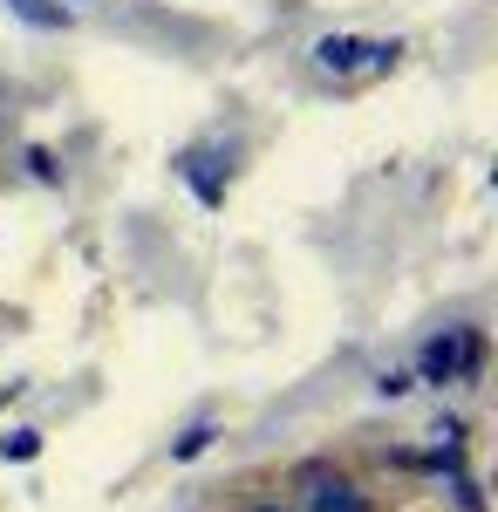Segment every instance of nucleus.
I'll return each mask as SVG.
<instances>
[{
  "instance_id": "1",
  "label": "nucleus",
  "mask_w": 498,
  "mask_h": 512,
  "mask_svg": "<svg viewBox=\"0 0 498 512\" xmlns=\"http://www.w3.org/2000/svg\"><path fill=\"white\" fill-rule=\"evenodd\" d=\"M423 383H478L485 376V328H444V335H430L417 355Z\"/></svg>"
},
{
  "instance_id": "2",
  "label": "nucleus",
  "mask_w": 498,
  "mask_h": 512,
  "mask_svg": "<svg viewBox=\"0 0 498 512\" xmlns=\"http://www.w3.org/2000/svg\"><path fill=\"white\" fill-rule=\"evenodd\" d=\"M185 185L198 192V205H226V178H212V151L205 144H192V151H178V164H171Z\"/></svg>"
},
{
  "instance_id": "3",
  "label": "nucleus",
  "mask_w": 498,
  "mask_h": 512,
  "mask_svg": "<svg viewBox=\"0 0 498 512\" xmlns=\"http://www.w3.org/2000/svg\"><path fill=\"white\" fill-rule=\"evenodd\" d=\"M369 62V41L362 35H321L314 41V69H328V76H355Z\"/></svg>"
},
{
  "instance_id": "4",
  "label": "nucleus",
  "mask_w": 498,
  "mask_h": 512,
  "mask_svg": "<svg viewBox=\"0 0 498 512\" xmlns=\"http://www.w3.org/2000/svg\"><path fill=\"white\" fill-rule=\"evenodd\" d=\"M307 485H314V492H307V512H376V506H369V499H362V492H355L342 472H335V478L314 472Z\"/></svg>"
},
{
  "instance_id": "5",
  "label": "nucleus",
  "mask_w": 498,
  "mask_h": 512,
  "mask_svg": "<svg viewBox=\"0 0 498 512\" xmlns=\"http://www.w3.org/2000/svg\"><path fill=\"white\" fill-rule=\"evenodd\" d=\"M7 14H21V21H28V28H41V35L69 28V7H62V0H7Z\"/></svg>"
},
{
  "instance_id": "6",
  "label": "nucleus",
  "mask_w": 498,
  "mask_h": 512,
  "mask_svg": "<svg viewBox=\"0 0 498 512\" xmlns=\"http://www.w3.org/2000/svg\"><path fill=\"white\" fill-rule=\"evenodd\" d=\"M212 444H219V424L205 417V424H192V431L171 444V465H192V458H205V451H212Z\"/></svg>"
},
{
  "instance_id": "7",
  "label": "nucleus",
  "mask_w": 498,
  "mask_h": 512,
  "mask_svg": "<svg viewBox=\"0 0 498 512\" xmlns=\"http://www.w3.org/2000/svg\"><path fill=\"white\" fill-rule=\"evenodd\" d=\"M0 458H7V465H28V458H41V431H14V437H0Z\"/></svg>"
},
{
  "instance_id": "8",
  "label": "nucleus",
  "mask_w": 498,
  "mask_h": 512,
  "mask_svg": "<svg viewBox=\"0 0 498 512\" xmlns=\"http://www.w3.org/2000/svg\"><path fill=\"white\" fill-rule=\"evenodd\" d=\"M451 499H458V512H485V492L471 472H451Z\"/></svg>"
},
{
  "instance_id": "9",
  "label": "nucleus",
  "mask_w": 498,
  "mask_h": 512,
  "mask_svg": "<svg viewBox=\"0 0 498 512\" xmlns=\"http://www.w3.org/2000/svg\"><path fill=\"white\" fill-rule=\"evenodd\" d=\"M28 171H35L41 185H62V164H55V151H41V144H28Z\"/></svg>"
},
{
  "instance_id": "10",
  "label": "nucleus",
  "mask_w": 498,
  "mask_h": 512,
  "mask_svg": "<svg viewBox=\"0 0 498 512\" xmlns=\"http://www.w3.org/2000/svg\"><path fill=\"white\" fill-rule=\"evenodd\" d=\"M417 390V376H403V369H383V376H376V396H410Z\"/></svg>"
},
{
  "instance_id": "11",
  "label": "nucleus",
  "mask_w": 498,
  "mask_h": 512,
  "mask_svg": "<svg viewBox=\"0 0 498 512\" xmlns=\"http://www.w3.org/2000/svg\"><path fill=\"white\" fill-rule=\"evenodd\" d=\"M14 396H21V383H0V410H7V403H14Z\"/></svg>"
},
{
  "instance_id": "12",
  "label": "nucleus",
  "mask_w": 498,
  "mask_h": 512,
  "mask_svg": "<svg viewBox=\"0 0 498 512\" xmlns=\"http://www.w3.org/2000/svg\"><path fill=\"white\" fill-rule=\"evenodd\" d=\"M267 512H280V506H267Z\"/></svg>"
}]
</instances>
